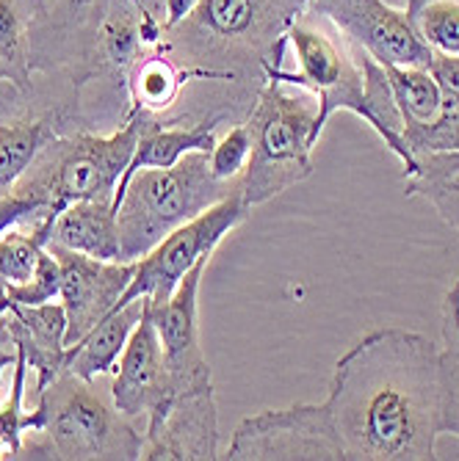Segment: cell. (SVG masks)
Wrapping results in <instances>:
<instances>
[{"mask_svg":"<svg viewBox=\"0 0 459 461\" xmlns=\"http://www.w3.org/2000/svg\"><path fill=\"white\" fill-rule=\"evenodd\" d=\"M48 216H50L48 204L31 194H23L17 188L0 194V235H6L9 230H20V227L28 230Z\"/></svg>","mask_w":459,"mask_h":461,"instance_id":"obj_31","label":"cell"},{"mask_svg":"<svg viewBox=\"0 0 459 461\" xmlns=\"http://www.w3.org/2000/svg\"><path fill=\"white\" fill-rule=\"evenodd\" d=\"M36 409L41 426L23 439L17 458H142L144 434L95 390V382L61 370L36 395Z\"/></svg>","mask_w":459,"mask_h":461,"instance_id":"obj_3","label":"cell"},{"mask_svg":"<svg viewBox=\"0 0 459 461\" xmlns=\"http://www.w3.org/2000/svg\"><path fill=\"white\" fill-rule=\"evenodd\" d=\"M227 461H346L332 423L329 406L294 403L285 409H263L235 426L225 450Z\"/></svg>","mask_w":459,"mask_h":461,"instance_id":"obj_9","label":"cell"},{"mask_svg":"<svg viewBox=\"0 0 459 461\" xmlns=\"http://www.w3.org/2000/svg\"><path fill=\"white\" fill-rule=\"evenodd\" d=\"M207 263H211V258L199 260L183 276V282L178 285L170 302H163L158 307L150 302L175 395L214 387L211 365H207V357L199 340V287H202Z\"/></svg>","mask_w":459,"mask_h":461,"instance_id":"obj_11","label":"cell"},{"mask_svg":"<svg viewBox=\"0 0 459 461\" xmlns=\"http://www.w3.org/2000/svg\"><path fill=\"white\" fill-rule=\"evenodd\" d=\"M25 382H28V362L20 351L14 367H12L9 398L4 406H0V458H17L23 439H25V431H36L41 426V414L36 406H33V411L23 409Z\"/></svg>","mask_w":459,"mask_h":461,"instance_id":"obj_26","label":"cell"},{"mask_svg":"<svg viewBox=\"0 0 459 461\" xmlns=\"http://www.w3.org/2000/svg\"><path fill=\"white\" fill-rule=\"evenodd\" d=\"M249 152H252V136H249L246 122H241L235 128H230L222 139H216L214 149L207 152L211 175L225 183H238L246 169Z\"/></svg>","mask_w":459,"mask_h":461,"instance_id":"obj_29","label":"cell"},{"mask_svg":"<svg viewBox=\"0 0 459 461\" xmlns=\"http://www.w3.org/2000/svg\"><path fill=\"white\" fill-rule=\"evenodd\" d=\"M238 183L211 175L207 152H188L170 169H144L133 175L116 204L119 260L136 263L170 232L227 199Z\"/></svg>","mask_w":459,"mask_h":461,"instance_id":"obj_5","label":"cell"},{"mask_svg":"<svg viewBox=\"0 0 459 461\" xmlns=\"http://www.w3.org/2000/svg\"><path fill=\"white\" fill-rule=\"evenodd\" d=\"M427 69L432 72L435 83L440 86L443 97H454L459 100V56H448V53H432Z\"/></svg>","mask_w":459,"mask_h":461,"instance_id":"obj_32","label":"cell"},{"mask_svg":"<svg viewBox=\"0 0 459 461\" xmlns=\"http://www.w3.org/2000/svg\"><path fill=\"white\" fill-rule=\"evenodd\" d=\"M67 122V111H45V113H23L12 119H0V194L14 188V183L31 169L33 160L41 155Z\"/></svg>","mask_w":459,"mask_h":461,"instance_id":"obj_20","label":"cell"},{"mask_svg":"<svg viewBox=\"0 0 459 461\" xmlns=\"http://www.w3.org/2000/svg\"><path fill=\"white\" fill-rule=\"evenodd\" d=\"M308 6L310 0H199L163 31L161 48L211 83L258 92L263 67L285 61V31Z\"/></svg>","mask_w":459,"mask_h":461,"instance_id":"obj_2","label":"cell"},{"mask_svg":"<svg viewBox=\"0 0 459 461\" xmlns=\"http://www.w3.org/2000/svg\"><path fill=\"white\" fill-rule=\"evenodd\" d=\"M61 279H64L61 276V263L56 260L53 251L45 246V249H41V255H39V263H36V271H33L31 282L6 290V296L14 304H25V307L50 304V302H59V296H61Z\"/></svg>","mask_w":459,"mask_h":461,"instance_id":"obj_30","label":"cell"},{"mask_svg":"<svg viewBox=\"0 0 459 461\" xmlns=\"http://www.w3.org/2000/svg\"><path fill=\"white\" fill-rule=\"evenodd\" d=\"M407 14L432 53L459 56V0H412Z\"/></svg>","mask_w":459,"mask_h":461,"instance_id":"obj_25","label":"cell"},{"mask_svg":"<svg viewBox=\"0 0 459 461\" xmlns=\"http://www.w3.org/2000/svg\"><path fill=\"white\" fill-rule=\"evenodd\" d=\"M249 207L235 188L227 199L214 204L211 211L191 219L188 224L178 227L175 232L166 235L161 243H155L144 258L133 263L131 285L124 287L116 307L128 304L133 299L150 296V302L158 307L172 299V293L183 282V276L205 258H214L216 246L230 235L238 224L246 221Z\"/></svg>","mask_w":459,"mask_h":461,"instance_id":"obj_8","label":"cell"},{"mask_svg":"<svg viewBox=\"0 0 459 461\" xmlns=\"http://www.w3.org/2000/svg\"><path fill=\"white\" fill-rule=\"evenodd\" d=\"M324 403L346 461H432L443 434L440 346L373 329L335 362Z\"/></svg>","mask_w":459,"mask_h":461,"instance_id":"obj_1","label":"cell"},{"mask_svg":"<svg viewBox=\"0 0 459 461\" xmlns=\"http://www.w3.org/2000/svg\"><path fill=\"white\" fill-rule=\"evenodd\" d=\"M194 80L211 83V77H207L202 69H188V67L178 64L161 45L147 50L131 69L128 80H124V89H128V97H131V105L124 111V116L166 113L180 100L183 89Z\"/></svg>","mask_w":459,"mask_h":461,"instance_id":"obj_18","label":"cell"},{"mask_svg":"<svg viewBox=\"0 0 459 461\" xmlns=\"http://www.w3.org/2000/svg\"><path fill=\"white\" fill-rule=\"evenodd\" d=\"M139 133L142 113H131L111 136L87 131L56 136L14 188L45 202L50 216H59L67 204L83 199L114 202L116 185L136 152Z\"/></svg>","mask_w":459,"mask_h":461,"instance_id":"obj_6","label":"cell"},{"mask_svg":"<svg viewBox=\"0 0 459 461\" xmlns=\"http://www.w3.org/2000/svg\"><path fill=\"white\" fill-rule=\"evenodd\" d=\"M440 382H443V434L459 439V276L451 282L440 307Z\"/></svg>","mask_w":459,"mask_h":461,"instance_id":"obj_23","label":"cell"},{"mask_svg":"<svg viewBox=\"0 0 459 461\" xmlns=\"http://www.w3.org/2000/svg\"><path fill=\"white\" fill-rule=\"evenodd\" d=\"M318 103L310 92H288L285 83L266 77L246 113L252 136L238 191L249 207H261L313 175V149Z\"/></svg>","mask_w":459,"mask_h":461,"instance_id":"obj_4","label":"cell"},{"mask_svg":"<svg viewBox=\"0 0 459 461\" xmlns=\"http://www.w3.org/2000/svg\"><path fill=\"white\" fill-rule=\"evenodd\" d=\"M142 434V458H219V409L214 387L175 395L158 417L144 423Z\"/></svg>","mask_w":459,"mask_h":461,"instance_id":"obj_14","label":"cell"},{"mask_svg":"<svg viewBox=\"0 0 459 461\" xmlns=\"http://www.w3.org/2000/svg\"><path fill=\"white\" fill-rule=\"evenodd\" d=\"M9 326L17 340V348L23 351L28 370L36 373V387L39 395L56 375L64 370L67 359V312L61 302L25 307L14 304L9 312Z\"/></svg>","mask_w":459,"mask_h":461,"instance_id":"obj_16","label":"cell"},{"mask_svg":"<svg viewBox=\"0 0 459 461\" xmlns=\"http://www.w3.org/2000/svg\"><path fill=\"white\" fill-rule=\"evenodd\" d=\"M39 0H0V83L20 95L33 89L31 28Z\"/></svg>","mask_w":459,"mask_h":461,"instance_id":"obj_21","label":"cell"},{"mask_svg":"<svg viewBox=\"0 0 459 461\" xmlns=\"http://www.w3.org/2000/svg\"><path fill=\"white\" fill-rule=\"evenodd\" d=\"M111 382V401L124 417H144V423L158 417L175 398V387L163 359V346L152 321L150 299L147 310L124 346Z\"/></svg>","mask_w":459,"mask_h":461,"instance_id":"obj_13","label":"cell"},{"mask_svg":"<svg viewBox=\"0 0 459 461\" xmlns=\"http://www.w3.org/2000/svg\"><path fill=\"white\" fill-rule=\"evenodd\" d=\"M404 144L412 155L459 152V100L443 97L440 113L427 124H407Z\"/></svg>","mask_w":459,"mask_h":461,"instance_id":"obj_28","label":"cell"},{"mask_svg":"<svg viewBox=\"0 0 459 461\" xmlns=\"http://www.w3.org/2000/svg\"><path fill=\"white\" fill-rule=\"evenodd\" d=\"M12 307H14V302H12L9 296H4V293H0V321H4V318L12 312Z\"/></svg>","mask_w":459,"mask_h":461,"instance_id":"obj_35","label":"cell"},{"mask_svg":"<svg viewBox=\"0 0 459 461\" xmlns=\"http://www.w3.org/2000/svg\"><path fill=\"white\" fill-rule=\"evenodd\" d=\"M48 249L61 263V307L67 312V346H75L95 323H100L131 285L133 263H108L80 255V251L53 246Z\"/></svg>","mask_w":459,"mask_h":461,"instance_id":"obj_12","label":"cell"},{"mask_svg":"<svg viewBox=\"0 0 459 461\" xmlns=\"http://www.w3.org/2000/svg\"><path fill=\"white\" fill-rule=\"evenodd\" d=\"M285 53L294 56L297 67H263V77L285 86L305 89L318 103L316 136L321 139L332 113L349 111L365 122V86L360 56L352 41L316 12H302L285 31Z\"/></svg>","mask_w":459,"mask_h":461,"instance_id":"obj_7","label":"cell"},{"mask_svg":"<svg viewBox=\"0 0 459 461\" xmlns=\"http://www.w3.org/2000/svg\"><path fill=\"white\" fill-rule=\"evenodd\" d=\"M404 194L427 199L437 216L459 232V152H421L404 172Z\"/></svg>","mask_w":459,"mask_h":461,"instance_id":"obj_22","label":"cell"},{"mask_svg":"<svg viewBox=\"0 0 459 461\" xmlns=\"http://www.w3.org/2000/svg\"><path fill=\"white\" fill-rule=\"evenodd\" d=\"M41 249H45V243L23 227L0 235V293L4 296L6 290L31 282Z\"/></svg>","mask_w":459,"mask_h":461,"instance_id":"obj_27","label":"cell"},{"mask_svg":"<svg viewBox=\"0 0 459 461\" xmlns=\"http://www.w3.org/2000/svg\"><path fill=\"white\" fill-rule=\"evenodd\" d=\"M48 243L80 251L95 260H119V221L114 202L83 199L67 204L53 221Z\"/></svg>","mask_w":459,"mask_h":461,"instance_id":"obj_19","label":"cell"},{"mask_svg":"<svg viewBox=\"0 0 459 461\" xmlns=\"http://www.w3.org/2000/svg\"><path fill=\"white\" fill-rule=\"evenodd\" d=\"M227 119L230 116L219 111L211 116H202L194 124H183V122H188V113H180L172 119H158V116L142 113L139 144H136V152L128 163V169H124V175L116 185L114 207L119 204L133 175H139L144 169H170V166H175L188 152H211L219 139V124H225Z\"/></svg>","mask_w":459,"mask_h":461,"instance_id":"obj_15","label":"cell"},{"mask_svg":"<svg viewBox=\"0 0 459 461\" xmlns=\"http://www.w3.org/2000/svg\"><path fill=\"white\" fill-rule=\"evenodd\" d=\"M147 299L150 296H142L122 307H114L100 323H95L75 346L67 348L64 370L80 375L83 382H97L100 375L114 373L133 329L139 326L147 310Z\"/></svg>","mask_w":459,"mask_h":461,"instance_id":"obj_17","label":"cell"},{"mask_svg":"<svg viewBox=\"0 0 459 461\" xmlns=\"http://www.w3.org/2000/svg\"><path fill=\"white\" fill-rule=\"evenodd\" d=\"M17 340H14V334H12V326H9V315L0 321V379H4V373L6 367H14L17 362Z\"/></svg>","mask_w":459,"mask_h":461,"instance_id":"obj_33","label":"cell"},{"mask_svg":"<svg viewBox=\"0 0 459 461\" xmlns=\"http://www.w3.org/2000/svg\"><path fill=\"white\" fill-rule=\"evenodd\" d=\"M308 9L335 25L354 48L380 64L427 67L432 59L407 9L388 0H310Z\"/></svg>","mask_w":459,"mask_h":461,"instance_id":"obj_10","label":"cell"},{"mask_svg":"<svg viewBox=\"0 0 459 461\" xmlns=\"http://www.w3.org/2000/svg\"><path fill=\"white\" fill-rule=\"evenodd\" d=\"M197 4H199V0H163V25L166 28L178 25Z\"/></svg>","mask_w":459,"mask_h":461,"instance_id":"obj_34","label":"cell"},{"mask_svg":"<svg viewBox=\"0 0 459 461\" xmlns=\"http://www.w3.org/2000/svg\"><path fill=\"white\" fill-rule=\"evenodd\" d=\"M382 67L390 80L393 100L401 111L404 128L407 124H427L440 113L443 92L427 67H396V64H382Z\"/></svg>","mask_w":459,"mask_h":461,"instance_id":"obj_24","label":"cell"}]
</instances>
